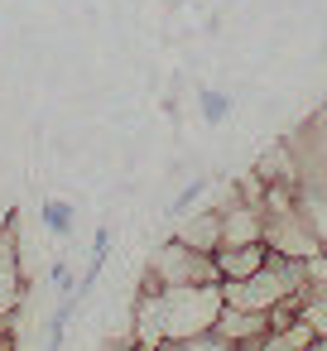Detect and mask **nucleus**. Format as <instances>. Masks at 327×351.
Returning <instances> with one entry per match:
<instances>
[{"label": "nucleus", "instance_id": "14", "mask_svg": "<svg viewBox=\"0 0 327 351\" xmlns=\"http://www.w3.org/2000/svg\"><path fill=\"white\" fill-rule=\"evenodd\" d=\"M308 351H327V337H313V346Z\"/></svg>", "mask_w": 327, "mask_h": 351}, {"label": "nucleus", "instance_id": "2", "mask_svg": "<svg viewBox=\"0 0 327 351\" xmlns=\"http://www.w3.org/2000/svg\"><path fill=\"white\" fill-rule=\"evenodd\" d=\"M169 284H221V274H217V255L193 250V245H183L178 236L164 241V245L149 255V265H145V284H140V289H169Z\"/></svg>", "mask_w": 327, "mask_h": 351}, {"label": "nucleus", "instance_id": "5", "mask_svg": "<svg viewBox=\"0 0 327 351\" xmlns=\"http://www.w3.org/2000/svg\"><path fill=\"white\" fill-rule=\"evenodd\" d=\"M217 212H221V245H255V241H265V207L226 197V207H217Z\"/></svg>", "mask_w": 327, "mask_h": 351}, {"label": "nucleus", "instance_id": "13", "mask_svg": "<svg viewBox=\"0 0 327 351\" xmlns=\"http://www.w3.org/2000/svg\"><path fill=\"white\" fill-rule=\"evenodd\" d=\"M308 274H313V284H327V250L317 260H308Z\"/></svg>", "mask_w": 327, "mask_h": 351}, {"label": "nucleus", "instance_id": "1", "mask_svg": "<svg viewBox=\"0 0 327 351\" xmlns=\"http://www.w3.org/2000/svg\"><path fill=\"white\" fill-rule=\"evenodd\" d=\"M221 313V284H169V289H140L135 303V341L145 351L183 337H202L217 327Z\"/></svg>", "mask_w": 327, "mask_h": 351}, {"label": "nucleus", "instance_id": "6", "mask_svg": "<svg viewBox=\"0 0 327 351\" xmlns=\"http://www.w3.org/2000/svg\"><path fill=\"white\" fill-rule=\"evenodd\" d=\"M212 332H217L221 341H231V346H245V341H255V337L269 332V313H250V308H231V303H221Z\"/></svg>", "mask_w": 327, "mask_h": 351}, {"label": "nucleus", "instance_id": "8", "mask_svg": "<svg viewBox=\"0 0 327 351\" xmlns=\"http://www.w3.org/2000/svg\"><path fill=\"white\" fill-rule=\"evenodd\" d=\"M173 236H178L183 245H193V250L217 255V245H221V212H217V207H202V212H193L188 221H178Z\"/></svg>", "mask_w": 327, "mask_h": 351}, {"label": "nucleus", "instance_id": "9", "mask_svg": "<svg viewBox=\"0 0 327 351\" xmlns=\"http://www.w3.org/2000/svg\"><path fill=\"white\" fill-rule=\"evenodd\" d=\"M313 337H317V332H313V327L298 317L293 327H269L265 337L245 341L241 351H308V346H313Z\"/></svg>", "mask_w": 327, "mask_h": 351}, {"label": "nucleus", "instance_id": "10", "mask_svg": "<svg viewBox=\"0 0 327 351\" xmlns=\"http://www.w3.org/2000/svg\"><path fill=\"white\" fill-rule=\"evenodd\" d=\"M298 317H303L317 337H327V284H308V289L298 293Z\"/></svg>", "mask_w": 327, "mask_h": 351}, {"label": "nucleus", "instance_id": "7", "mask_svg": "<svg viewBox=\"0 0 327 351\" xmlns=\"http://www.w3.org/2000/svg\"><path fill=\"white\" fill-rule=\"evenodd\" d=\"M265 260H269L265 241H255V245H217V274H221V284L226 279H250L255 269H265Z\"/></svg>", "mask_w": 327, "mask_h": 351}, {"label": "nucleus", "instance_id": "11", "mask_svg": "<svg viewBox=\"0 0 327 351\" xmlns=\"http://www.w3.org/2000/svg\"><path fill=\"white\" fill-rule=\"evenodd\" d=\"M154 351H241V346H231V341H221L217 332H202V337H183V341H164V346H154Z\"/></svg>", "mask_w": 327, "mask_h": 351}, {"label": "nucleus", "instance_id": "12", "mask_svg": "<svg viewBox=\"0 0 327 351\" xmlns=\"http://www.w3.org/2000/svg\"><path fill=\"white\" fill-rule=\"evenodd\" d=\"M44 221H49L53 231H68V221H73V212H68L63 202H49V212H44Z\"/></svg>", "mask_w": 327, "mask_h": 351}, {"label": "nucleus", "instance_id": "3", "mask_svg": "<svg viewBox=\"0 0 327 351\" xmlns=\"http://www.w3.org/2000/svg\"><path fill=\"white\" fill-rule=\"evenodd\" d=\"M265 245L274 255H293V260H317L322 255V241H317L313 221L303 217V207L265 212Z\"/></svg>", "mask_w": 327, "mask_h": 351}, {"label": "nucleus", "instance_id": "4", "mask_svg": "<svg viewBox=\"0 0 327 351\" xmlns=\"http://www.w3.org/2000/svg\"><path fill=\"white\" fill-rule=\"evenodd\" d=\"M25 303V269H20V241L15 226L0 236V332L15 327V313Z\"/></svg>", "mask_w": 327, "mask_h": 351}]
</instances>
